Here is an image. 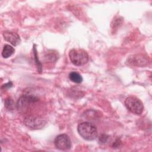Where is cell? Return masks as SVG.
I'll return each instance as SVG.
<instances>
[{
	"label": "cell",
	"instance_id": "6da1fadb",
	"mask_svg": "<svg viewBox=\"0 0 152 152\" xmlns=\"http://www.w3.org/2000/svg\"><path fill=\"white\" fill-rule=\"evenodd\" d=\"M77 131L79 135L84 140L91 141L97 137V129L96 126L92 123L84 122L78 124Z\"/></svg>",
	"mask_w": 152,
	"mask_h": 152
},
{
	"label": "cell",
	"instance_id": "7a4b0ae2",
	"mask_svg": "<svg viewBox=\"0 0 152 152\" xmlns=\"http://www.w3.org/2000/svg\"><path fill=\"white\" fill-rule=\"evenodd\" d=\"M69 57L71 62L76 66H82L87 63L88 55L83 49H72L69 52Z\"/></svg>",
	"mask_w": 152,
	"mask_h": 152
},
{
	"label": "cell",
	"instance_id": "3957f363",
	"mask_svg": "<svg viewBox=\"0 0 152 152\" xmlns=\"http://www.w3.org/2000/svg\"><path fill=\"white\" fill-rule=\"evenodd\" d=\"M125 105L131 112L136 115L141 114L144 109L142 102L135 97H127L125 100Z\"/></svg>",
	"mask_w": 152,
	"mask_h": 152
},
{
	"label": "cell",
	"instance_id": "277c9868",
	"mask_svg": "<svg viewBox=\"0 0 152 152\" xmlns=\"http://www.w3.org/2000/svg\"><path fill=\"white\" fill-rule=\"evenodd\" d=\"M25 125L32 129H39L44 128L47 124V121L40 116H29L24 120Z\"/></svg>",
	"mask_w": 152,
	"mask_h": 152
},
{
	"label": "cell",
	"instance_id": "5b68a950",
	"mask_svg": "<svg viewBox=\"0 0 152 152\" xmlns=\"http://www.w3.org/2000/svg\"><path fill=\"white\" fill-rule=\"evenodd\" d=\"M54 144L56 148L61 150H69L72 146L70 138L65 134L58 135L54 140Z\"/></svg>",
	"mask_w": 152,
	"mask_h": 152
},
{
	"label": "cell",
	"instance_id": "8992f818",
	"mask_svg": "<svg viewBox=\"0 0 152 152\" xmlns=\"http://www.w3.org/2000/svg\"><path fill=\"white\" fill-rule=\"evenodd\" d=\"M126 62L129 65L136 66H144L148 65L149 59L148 57L144 55H134L129 56Z\"/></svg>",
	"mask_w": 152,
	"mask_h": 152
},
{
	"label": "cell",
	"instance_id": "52a82bcc",
	"mask_svg": "<svg viewBox=\"0 0 152 152\" xmlns=\"http://www.w3.org/2000/svg\"><path fill=\"white\" fill-rule=\"evenodd\" d=\"M4 39L10 42L12 45L15 46L19 45L21 42V39L20 36L12 31H5L2 33Z\"/></svg>",
	"mask_w": 152,
	"mask_h": 152
},
{
	"label": "cell",
	"instance_id": "ba28073f",
	"mask_svg": "<svg viewBox=\"0 0 152 152\" xmlns=\"http://www.w3.org/2000/svg\"><path fill=\"white\" fill-rule=\"evenodd\" d=\"M15 52L14 48L10 45H5L2 49V56L4 58H8L11 56Z\"/></svg>",
	"mask_w": 152,
	"mask_h": 152
},
{
	"label": "cell",
	"instance_id": "9c48e42d",
	"mask_svg": "<svg viewBox=\"0 0 152 152\" xmlns=\"http://www.w3.org/2000/svg\"><path fill=\"white\" fill-rule=\"evenodd\" d=\"M69 80L75 83H81L83 81L81 75L76 72H71L69 74Z\"/></svg>",
	"mask_w": 152,
	"mask_h": 152
},
{
	"label": "cell",
	"instance_id": "30bf717a",
	"mask_svg": "<svg viewBox=\"0 0 152 152\" xmlns=\"http://www.w3.org/2000/svg\"><path fill=\"white\" fill-rule=\"evenodd\" d=\"M14 102L12 99L10 97H8L5 99V106L6 108H7L8 110H12L14 107Z\"/></svg>",
	"mask_w": 152,
	"mask_h": 152
}]
</instances>
